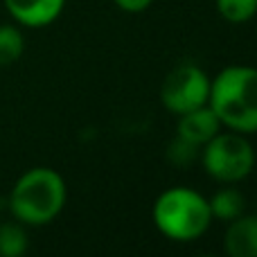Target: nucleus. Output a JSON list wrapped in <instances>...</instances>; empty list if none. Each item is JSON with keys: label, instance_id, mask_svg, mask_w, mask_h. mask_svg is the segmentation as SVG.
Listing matches in <instances>:
<instances>
[{"label": "nucleus", "instance_id": "1", "mask_svg": "<svg viewBox=\"0 0 257 257\" xmlns=\"http://www.w3.org/2000/svg\"><path fill=\"white\" fill-rule=\"evenodd\" d=\"M208 106L221 126L239 133L257 131V68L228 66L210 79Z\"/></svg>", "mask_w": 257, "mask_h": 257}, {"label": "nucleus", "instance_id": "2", "mask_svg": "<svg viewBox=\"0 0 257 257\" xmlns=\"http://www.w3.org/2000/svg\"><path fill=\"white\" fill-rule=\"evenodd\" d=\"M66 181L50 167H32L9 192V212L23 226H45L66 205Z\"/></svg>", "mask_w": 257, "mask_h": 257}, {"label": "nucleus", "instance_id": "3", "mask_svg": "<svg viewBox=\"0 0 257 257\" xmlns=\"http://www.w3.org/2000/svg\"><path fill=\"white\" fill-rule=\"evenodd\" d=\"M154 223L172 241H194L212 223L210 203L190 187H169L154 203Z\"/></svg>", "mask_w": 257, "mask_h": 257}, {"label": "nucleus", "instance_id": "4", "mask_svg": "<svg viewBox=\"0 0 257 257\" xmlns=\"http://www.w3.org/2000/svg\"><path fill=\"white\" fill-rule=\"evenodd\" d=\"M199 156L205 172L226 185L244 181L255 167V151L239 131H219L201 147Z\"/></svg>", "mask_w": 257, "mask_h": 257}, {"label": "nucleus", "instance_id": "5", "mask_svg": "<svg viewBox=\"0 0 257 257\" xmlns=\"http://www.w3.org/2000/svg\"><path fill=\"white\" fill-rule=\"evenodd\" d=\"M210 97V79L196 63H178L165 77L160 99L163 106L174 115H183L205 106Z\"/></svg>", "mask_w": 257, "mask_h": 257}, {"label": "nucleus", "instance_id": "6", "mask_svg": "<svg viewBox=\"0 0 257 257\" xmlns=\"http://www.w3.org/2000/svg\"><path fill=\"white\" fill-rule=\"evenodd\" d=\"M9 16L25 27H45L59 18L66 0H3Z\"/></svg>", "mask_w": 257, "mask_h": 257}, {"label": "nucleus", "instance_id": "7", "mask_svg": "<svg viewBox=\"0 0 257 257\" xmlns=\"http://www.w3.org/2000/svg\"><path fill=\"white\" fill-rule=\"evenodd\" d=\"M221 131V122H219L217 113L205 104L194 111H187L178 115V138L192 142L196 147H203L208 140H212L217 133Z\"/></svg>", "mask_w": 257, "mask_h": 257}, {"label": "nucleus", "instance_id": "8", "mask_svg": "<svg viewBox=\"0 0 257 257\" xmlns=\"http://www.w3.org/2000/svg\"><path fill=\"white\" fill-rule=\"evenodd\" d=\"M223 248L230 257H257V217L239 214L232 219L223 237Z\"/></svg>", "mask_w": 257, "mask_h": 257}, {"label": "nucleus", "instance_id": "9", "mask_svg": "<svg viewBox=\"0 0 257 257\" xmlns=\"http://www.w3.org/2000/svg\"><path fill=\"white\" fill-rule=\"evenodd\" d=\"M210 203V212H212V219H221V221H232L239 214H244V205L246 199L239 190L235 187H221L212 199L208 201Z\"/></svg>", "mask_w": 257, "mask_h": 257}, {"label": "nucleus", "instance_id": "10", "mask_svg": "<svg viewBox=\"0 0 257 257\" xmlns=\"http://www.w3.org/2000/svg\"><path fill=\"white\" fill-rule=\"evenodd\" d=\"M27 246V232L21 221H3L0 223V257H21L25 255Z\"/></svg>", "mask_w": 257, "mask_h": 257}, {"label": "nucleus", "instance_id": "11", "mask_svg": "<svg viewBox=\"0 0 257 257\" xmlns=\"http://www.w3.org/2000/svg\"><path fill=\"white\" fill-rule=\"evenodd\" d=\"M25 52V39L16 25H0V66H12Z\"/></svg>", "mask_w": 257, "mask_h": 257}, {"label": "nucleus", "instance_id": "12", "mask_svg": "<svg viewBox=\"0 0 257 257\" xmlns=\"http://www.w3.org/2000/svg\"><path fill=\"white\" fill-rule=\"evenodd\" d=\"M217 12L228 23H246L257 14V0H214Z\"/></svg>", "mask_w": 257, "mask_h": 257}, {"label": "nucleus", "instance_id": "13", "mask_svg": "<svg viewBox=\"0 0 257 257\" xmlns=\"http://www.w3.org/2000/svg\"><path fill=\"white\" fill-rule=\"evenodd\" d=\"M199 154H201V147L192 145V142L183 140V138H178V136H176V140L169 145V151H167L169 160H172L174 165H181V167L187 163H192Z\"/></svg>", "mask_w": 257, "mask_h": 257}, {"label": "nucleus", "instance_id": "14", "mask_svg": "<svg viewBox=\"0 0 257 257\" xmlns=\"http://www.w3.org/2000/svg\"><path fill=\"white\" fill-rule=\"evenodd\" d=\"M113 3L117 5V7L122 9V12H128V14H140L145 12L147 7H149L154 0H113Z\"/></svg>", "mask_w": 257, "mask_h": 257}]
</instances>
